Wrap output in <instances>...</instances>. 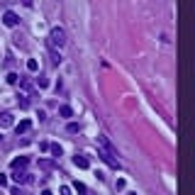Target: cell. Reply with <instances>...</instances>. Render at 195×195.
Listing matches in <instances>:
<instances>
[{
  "label": "cell",
  "mask_w": 195,
  "mask_h": 195,
  "mask_svg": "<svg viewBox=\"0 0 195 195\" xmlns=\"http://www.w3.org/2000/svg\"><path fill=\"white\" fill-rule=\"evenodd\" d=\"M51 44H56V46H64L66 44V34L61 27H54L51 30Z\"/></svg>",
  "instance_id": "obj_1"
},
{
  "label": "cell",
  "mask_w": 195,
  "mask_h": 195,
  "mask_svg": "<svg viewBox=\"0 0 195 195\" xmlns=\"http://www.w3.org/2000/svg\"><path fill=\"white\" fill-rule=\"evenodd\" d=\"M5 25H7V27H15V25H17V15H15V12H5Z\"/></svg>",
  "instance_id": "obj_2"
},
{
  "label": "cell",
  "mask_w": 195,
  "mask_h": 195,
  "mask_svg": "<svg viewBox=\"0 0 195 195\" xmlns=\"http://www.w3.org/2000/svg\"><path fill=\"white\" fill-rule=\"evenodd\" d=\"M10 125H12V115H7V112L0 115V127H10Z\"/></svg>",
  "instance_id": "obj_3"
},
{
  "label": "cell",
  "mask_w": 195,
  "mask_h": 195,
  "mask_svg": "<svg viewBox=\"0 0 195 195\" xmlns=\"http://www.w3.org/2000/svg\"><path fill=\"white\" fill-rule=\"evenodd\" d=\"M30 127H32V122H30V120H25V122H20V125H17L15 129H17V134H20V132H27Z\"/></svg>",
  "instance_id": "obj_4"
},
{
  "label": "cell",
  "mask_w": 195,
  "mask_h": 195,
  "mask_svg": "<svg viewBox=\"0 0 195 195\" xmlns=\"http://www.w3.org/2000/svg\"><path fill=\"white\" fill-rule=\"evenodd\" d=\"M73 161H76V166H78V168H88V166H90V163H88V159H83V156H76Z\"/></svg>",
  "instance_id": "obj_5"
},
{
  "label": "cell",
  "mask_w": 195,
  "mask_h": 195,
  "mask_svg": "<svg viewBox=\"0 0 195 195\" xmlns=\"http://www.w3.org/2000/svg\"><path fill=\"white\" fill-rule=\"evenodd\" d=\"M22 166H27V159H15L12 161V168H22Z\"/></svg>",
  "instance_id": "obj_6"
},
{
  "label": "cell",
  "mask_w": 195,
  "mask_h": 195,
  "mask_svg": "<svg viewBox=\"0 0 195 195\" xmlns=\"http://www.w3.org/2000/svg\"><path fill=\"white\" fill-rule=\"evenodd\" d=\"M59 112H61V115H64V117H71V115H73V110H71V107H68V105H64V107H61V110H59Z\"/></svg>",
  "instance_id": "obj_7"
},
{
  "label": "cell",
  "mask_w": 195,
  "mask_h": 195,
  "mask_svg": "<svg viewBox=\"0 0 195 195\" xmlns=\"http://www.w3.org/2000/svg\"><path fill=\"white\" fill-rule=\"evenodd\" d=\"M51 151H54L56 156H61V146H59V144H51Z\"/></svg>",
  "instance_id": "obj_8"
},
{
  "label": "cell",
  "mask_w": 195,
  "mask_h": 195,
  "mask_svg": "<svg viewBox=\"0 0 195 195\" xmlns=\"http://www.w3.org/2000/svg\"><path fill=\"white\" fill-rule=\"evenodd\" d=\"M27 68H30V71H37V61H34V59H32V61H27Z\"/></svg>",
  "instance_id": "obj_9"
},
{
  "label": "cell",
  "mask_w": 195,
  "mask_h": 195,
  "mask_svg": "<svg viewBox=\"0 0 195 195\" xmlns=\"http://www.w3.org/2000/svg\"><path fill=\"white\" fill-rule=\"evenodd\" d=\"M22 2H25V5H27V7H32V0H22Z\"/></svg>",
  "instance_id": "obj_10"
}]
</instances>
